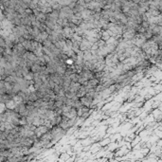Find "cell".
<instances>
[{
	"label": "cell",
	"instance_id": "cell-1",
	"mask_svg": "<svg viewBox=\"0 0 162 162\" xmlns=\"http://www.w3.org/2000/svg\"><path fill=\"white\" fill-rule=\"evenodd\" d=\"M136 33H137V31L134 29H127L125 31L122 32L121 37L123 39H126V40H131L136 35Z\"/></svg>",
	"mask_w": 162,
	"mask_h": 162
},
{
	"label": "cell",
	"instance_id": "cell-2",
	"mask_svg": "<svg viewBox=\"0 0 162 162\" xmlns=\"http://www.w3.org/2000/svg\"><path fill=\"white\" fill-rule=\"evenodd\" d=\"M79 100H80L81 103L83 105V106L90 107V103H91V101H92L93 99H90V98H88V97H86V96L84 95V96H82L81 98H79Z\"/></svg>",
	"mask_w": 162,
	"mask_h": 162
},
{
	"label": "cell",
	"instance_id": "cell-3",
	"mask_svg": "<svg viewBox=\"0 0 162 162\" xmlns=\"http://www.w3.org/2000/svg\"><path fill=\"white\" fill-rule=\"evenodd\" d=\"M92 60V54L90 49H86L83 51V61H91Z\"/></svg>",
	"mask_w": 162,
	"mask_h": 162
},
{
	"label": "cell",
	"instance_id": "cell-4",
	"mask_svg": "<svg viewBox=\"0 0 162 162\" xmlns=\"http://www.w3.org/2000/svg\"><path fill=\"white\" fill-rule=\"evenodd\" d=\"M105 47H106V49H107L108 53H113V52H115L116 46H114L113 44H105Z\"/></svg>",
	"mask_w": 162,
	"mask_h": 162
},
{
	"label": "cell",
	"instance_id": "cell-5",
	"mask_svg": "<svg viewBox=\"0 0 162 162\" xmlns=\"http://www.w3.org/2000/svg\"><path fill=\"white\" fill-rule=\"evenodd\" d=\"M66 69H67V68H65V67H63L57 66V67H56V73H57L58 75H64Z\"/></svg>",
	"mask_w": 162,
	"mask_h": 162
},
{
	"label": "cell",
	"instance_id": "cell-6",
	"mask_svg": "<svg viewBox=\"0 0 162 162\" xmlns=\"http://www.w3.org/2000/svg\"><path fill=\"white\" fill-rule=\"evenodd\" d=\"M40 67H41V66H39V65H36V64H33L31 67H30V71H32L33 73L34 72H39V70H40Z\"/></svg>",
	"mask_w": 162,
	"mask_h": 162
},
{
	"label": "cell",
	"instance_id": "cell-7",
	"mask_svg": "<svg viewBox=\"0 0 162 162\" xmlns=\"http://www.w3.org/2000/svg\"><path fill=\"white\" fill-rule=\"evenodd\" d=\"M42 51H43V53H44V54H47V55H49V54L51 53L50 49H49L48 47H45V46H43V47H42Z\"/></svg>",
	"mask_w": 162,
	"mask_h": 162
},
{
	"label": "cell",
	"instance_id": "cell-8",
	"mask_svg": "<svg viewBox=\"0 0 162 162\" xmlns=\"http://www.w3.org/2000/svg\"><path fill=\"white\" fill-rule=\"evenodd\" d=\"M62 88H63V86H62V85H59V84H55V85H54V87L52 88V90L54 91V93H55V94H57V93H58V92H59V91H60V90L62 89Z\"/></svg>",
	"mask_w": 162,
	"mask_h": 162
},
{
	"label": "cell",
	"instance_id": "cell-9",
	"mask_svg": "<svg viewBox=\"0 0 162 162\" xmlns=\"http://www.w3.org/2000/svg\"><path fill=\"white\" fill-rule=\"evenodd\" d=\"M73 102H74V100H72V99H67V100L65 101V105H68V106H71L72 107V105H73Z\"/></svg>",
	"mask_w": 162,
	"mask_h": 162
},
{
	"label": "cell",
	"instance_id": "cell-10",
	"mask_svg": "<svg viewBox=\"0 0 162 162\" xmlns=\"http://www.w3.org/2000/svg\"><path fill=\"white\" fill-rule=\"evenodd\" d=\"M51 44H52V43H51V41H49L48 39H46L45 41H43V42H42V45H43V46H45V47H48V48Z\"/></svg>",
	"mask_w": 162,
	"mask_h": 162
},
{
	"label": "cell",
	"instance_id": "cell-11",
	"mask_svg": "<svg viewBox=\"0 0 162 162\" xmlns=\"http://www.w3.org/2000/svg\"><path fill=\"white\" fill-rule=\"evenodd\" d=\"M43 58H44V61L46 62V64H48V63L50 61L49 56H48V55H47V54H44V55H43Z\"/></svg>",
	"mask_w": 162,
	"mask_h": 162
},
{
	"label": "cell",
	"instance_id": "cell-12",
	"mask_svg": "<svg viewBox=\"0 0 162 162\" xmlns=\"http://www.w3.org/2000/svg\"><path fill=\"white\" fill-rule=\"evenodd\" d=\"M56 95H58V96H65V91L63 90V88H62V89H61V90H60V91H59Z\"/></svg>",
	"mask_w": 162,
	"mask_h": 162
}]
</instances>
